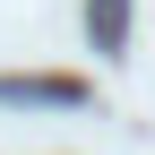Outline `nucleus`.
<instances>
[{"mask_svg": "<svg viewBox=\"0 0 155 155\" xmlns=\"http://www.w3.org/2000/svg\"><path fill=\"white\" fill-rule=\"evenodd\" d=\"M0 104H86L78 78H0Z\"/></svg>", "mask_w": 155, "mask_h": 155, "instance_id": "obj_1", "label": "nucleus"}, {"mask_svg": "<svg viewBox=\"0 0 155 155\" xmlns=\"http://www.w3.org/2000/svg\"><path fill=\"white\" fill-rule=\"evenodd\" d=\"M121 17H129V0H86V35H95V52H121Z\"/></svg>", "mask_w": 155, "mask_h": 155, "instance_id": "obj_2", "label": "nucleus"}]
</instances>
